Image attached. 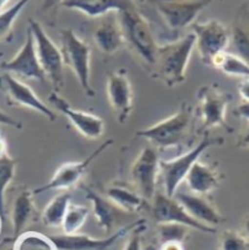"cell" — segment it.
<instances>
[{
	"instance_id": "6da1fadb",
	"label": "cell",
	"mask_w": 249,
	"mask_h": 250,
	"mask_svg": "<svg viewBox=\"0 0 249 250\" xmlns=\"http://www.w3.org/2000/svg\"><path fill=\"white\" fill-rule=\"evenodd\" d=\"M195 48V37L187 33L183 38L157 47L154 62L148 72L153 79L167 87L183 84L187 78V68Z\"/></svg>"
},
{
	"instance_id": "7a4b0ae2",
	"label": "cell",
	"mask_w": 249,
	"mask_h": 250,
	"mask_svg": "<svg viewBox=\"0 0 249 250\" xmlns=\"http://www.w3.org/2000/svg\"><path fill=\"white\" fill-rule=\"evenodd\" d=\"M118 18L122 29L124 45H126L144 68L149 71L159 44L156 43L147 19L141 14L136 6L118 12Z\"/></svg>"
},
{
	"instance_id": "3957f363",
	"label": "cell",
	"mask_w": 249,
	"mask_h": 250,
	"mask_svg": "<svg viewBox=\"0 0 249 250\" xmlns=\"http://www.w3.org/2000/svg\"><path fill=\"white\" fill-rule=\"evenodd\" d=\"M194 122V110L184 102L176 113L152 126L140 130L136 135L147 140L155 148H168L183 143Z\"/></svg>"
},
{
	"instance_id": "277c9868",
	"label": "cell",
	"mask_w": 249,
	"mask_h": 250,
	"mask_svg": "<svg viewBox=\"0 0 249 250\" xmlns=\"http://www.w3.org/2000/svg\"><path fill=\"white\" fill-rule=\"evenodd\" d=\"M60 50L64 65L72 71L88 97H94L95 91L91 85V47L81 39L72 29L60 32Z\"/></svg>"
},
{
	"instance_id": "5b68a950",
	"label": "cell",
	"mask_w": 249,
	"mask_h": 250,
	"mask_svg": "<svg viewBox=\"0 0 249 250\" xmlns=\"http://www.w3.org/2000/svg\"><path fill=\"white\" fill-rule=\"evenodd\" d=\"M29 28L35 39L37 58L45 79L51 83L53 91L59 92L64 85V62L61 50L49 38L43 27L37 20L30 19Z\"/></svg>"
},
{
	"instance_id": "8992f818",
	"label": "cell",
	"mask_w": 249,
	"mask_h": 250,
	"mask_svg": "<svg viewBox=\"0 0 249 250\" xmlns=\"http://www.w3.org/2000/svg\"><path fill=\"white\" fill-rule=\"evenodd\" d=\"M223 143L224 139L210 137L206 134L204 139L187 153L182 154L172 160L160 161V174H162V178H163L165 194L169 197H174V195L177 193L178 186L183 181H185L186 175L198 161L199 156L210 146L222 145Z\"/></svg>"
},
{
	"instance_id": "52a82bcc",
	"label": "cell",
	"mask_w": 249,
	"mask_h": 250,
	"mask_svg": "<svg viewBox=\"0 0 249 250\" xmlns=\"http://www.w3.org/2000/svg\"><path fill=\"white\" fill-rule=\"evenodd\" d=\"M198 105L195 115L202 120V130L223 126L227 127L226 112L231 95L217 83L202 85L197 91Z\"/></svg>"
},
{
	"instance_id": "ba28073f",
	"label": "cell",
	"mask_w": 249,
	"mask_h": 250,
	"mask_svg": "<svg viewBox=\"0 0 249 250\" xmlns=\"http://www.w3.org/2000/svg\"><path fill=\"white\" fill-rule=\"evenodd\" d=\"M195 48L202 62L210 65L214 58L229 47L230 33L225 24L216 19L192 24Z\"/></svg>"
},
{
	"instance_id": "9c48e42d",
	"label": "cell",
	"mask_w": 249,
	"mask_h": 250,
	"mask_svg": "<svg viewBox=\"0 0 249 250\" xmlns=\"http://www.w3.org/2000/svg\"><path fill=\"white\" fill-rule=\"evenodd\" d=\"M214 0H153L157 14L172 31H181L195 22Z\"/></svg>"
},
{
	"instance_id": "30bf717a",
	"label": "cell",
	"mask_w": 249,
	"mask_h": 250,
	"mask_svg": "<svg viewBox=\"0 0 249 250\" xmlns=\"http://www.w3.org/2000/svg\"><path fill=\"white\" fill-rule=\"evenodd\" d=\"M160 176V158L156 148L145 146L133 162L131 177L138 193L145 201L153 199L156 194Z\"/></svg>"
},
{
	"instance_id": "8fae6325",
	"label": "cell",
	"mask_w": 249,
	"mask_h": 250,
	"mask_svg": "<svg viewBox=\"0 0 249 250\" xmlns=\"http://www.w3.org/2000/svg\"><path fill=\"white\" fill-rule=\"evenodd\" d=\"M106 95L111 110L120 124L127 122L133 110V87L126 69L112 71L107 76Z\"/></svg>"
},
{
	"instance_id": "7c38bea8",
	"label": "cell",
	"mask_w": 249,
	"mask_h": 250,
	"mask_svg": "<svg viewBox=\"0 0 249 250\" xmlns=\"http://www.w3.org/2000/svg\"><path fill=\"white\" fill-rule=\"evenodd\" d=\"M114 143L113 140H107L100 145L98 148L90 154L88 157L84 160L79 162H70V163H65L61 165L59 168L57 169L56 174L53 175L47 184L43 186H40L32 191V194H40L44 193L48 190H55V189H68L71 188L77 183L81 180L83 175L86 173V170L92 164V162L95 158L99 157L101 154L109 148L112 144Z\"/></svg>"
},
{
	"instance_id": "4fadbf2b",
	"label": "cell",
	"mask_w": 249,
	"mask_h": 250,
	"mask_svg": "<svg viewBox=\"0 0 249 250\" xmlns=\"http://www.w3.org/2000/svg\"><path fill=\"white\" fill-rule=\"evenodd\" d=\"M48 100L58 111H60L72 123L73 127L85 139L97 140L104 133V121L100 116L73 109L68 101L61 97L59 92L52 91Z\"/></svg>"
},
{
	"instance_id": "5bb4252c",
	"label": "cell",
	"mask_w": 249,
	"mask_h": 250,
	"mask_svg": "<svg viewBox=\"0 0 249 250\" xmlns=\"http://www.w3.org/2000/svg\"><path fill=\"white\" fill-rule=\"evenodd\" d=\"M152 201L153 217L159 224H181L189 228L196 229L198 231L206 232V234L215 232L214 227L206 226V225L190 217L181 204L174 197H169L166 194L156 193Z\"/></svg>"
},
{
	"instance_id": "9a60e30c",
	"label": "cell",
	"mask_w": 249,
	"mask_h": 250,
	"mask_svg": "<svg viewBox=\"0 0 249 250\" xmlns=\"http://www.w3.org/2000/svg\"><path fill=\"white\" fill-rule=\"evenodd\" d=\"M1 69L8 73L17 74L24 79H33L40 82L47 80L37 58L35 39L30 28L28 27L27 29L26 40L21 49L11 60L2 62Z\"/></svg>"
},
{
	"instance_id": "2e32d148",
	"label": "cell",
	"mask_w": 249,
	"mask_h": 250,
	"mask_svg": "<svg viewBox=\"0 0 249 250\" xmlns=\"http://www.w3.org/2000/svg\"><path fill=\"white\" fill-rule=\"evenodd\" d=\"M143 223H145V220H140V222L132 224L130 226L121 228L115 234L103 239H95L92 237L81 234H62L50 237L49 239L56 250H107L120 238L130 232L131 229H136V227H139Z\"/></svg>"
},
{
	"instance_id": "e0dca14e",
	"label": "cell",
	"mask_w": 249,
	"mask_h": 250,
	"mask_svg": "<svg viewBox=\"0 0 249 250\" xmlns=\"http://www.w3.org/2000/svg\"><path fill=\"white\" fill-rule=\"evenodd\" d=\"M2 87L12 102L19 105H22L28 109H31L36 112H39L44 118L50 121L56 120V114L48 105L41 101L40 98L33 92L32 89L26 83H23L14 77V74L6 72L0 78Z\"/></svg>"
},
{
	"instance_id": "ac0fdd59",
	"label": "cell",
	"mask_w": 249,
	"mask_h": 250,
	"mask_svg": "<svg viewBox=\"0 0 249 250\" xmlns=\"http://www.w3.org/2000/svg\"><path fill=\"white\" fill-rule=\"evenodd\" d=\"M94 43L100 51L104 55H114L124 47V38L121 26H120L118 12L103 16L93 33Z\"/></svg>"
},
{
	"instance_id": "d6986e66",
	"label": "cell",
	"mask_w": 249,
	"mask_h": 250,
	"mask_svg": "<svg viewBox=\"0 0 249 250\" xmlns=\"http://www.w3.org/2000/svg\"><path fill=\"white\" fill-rule=\"evenodd\" d=\"M174 198L181 204L186 212L197 222L213 227L221 224L222 216L216 209L215 206L204 195H197L194 193H176Z\"/></svg>"
},
{
	"instance_id": "ffe728a7",
	"label": "cell",
	"mask_w": 249,
	"mask_h": 250,
	"mask_svg": "<svg viewBox=\"0 0 249 250\" xmlns=\"http://www.w3.org/2000/svg\"><path fill=\"white\" fill-rule=\"evenodd\" d=\"M62 7L77 10L83 15L97 18L111 12H120L127 8L136 6L131 0H63Z\"/></svg>"
},
{
	"instance_id": "44dd1931",
	"label": "cell",
	"mask_w": 249,
	"mask_h": 250,
	"mask_svg": "<svg viewBox=\"0 0 249 250\" xmlns=\"http://www.w3.org/2000/svg\"><path fill=\"white\" fill-rule=\"evenodd\" d=\"M185 181L187 183L190 193L207 195L221 184V175L213 166L197 161L186 175Z\"/></svg>"
},
{
	"instance_id": "7402d4cb",
	"label": "cell",
	"mask_w": 249,
	"mask_h": 250,
	"mask_svg": "<svg viewBox=\"0 0 249 250\" xmlns=\"http://www.w3.org/2000/svg\"><path fill=\"white\" fill-rule=\"evenodd\" d=\"M229 45L235 55L249 64V10L242 8L229 29Z\"/></svg>"
},
{
	"instance_id": "603a6c76",
	"label": "cell",
	"mask_w": 249,
	"mask_h": 250,
	"mask_svg": "<svg viewBox=\"0 0 249 250\" xmlns=\"http://www.w3.org/2000/svg\"><path fill=\"white\" fill-rule=\"evenodd\" d=\"M106 198L113 204L116 209L127 214L143 209L146 201L138 191L123 185H113L106 188Z\"/></svg>"
},
{
	"instance_id": "cb8c5ba5",
	"label": "cell",
	"mask_w": 249,
	"mask_h": 250,
	"mask_svg": "<svg viewBox=\"0 0 249 250\" xmlns=\"http://www.w3.org/2000/svg\"><path fill=\"white\" fill-rule=\"evenodd\" d=\"M83 188H84L86 198L92 204L93 214L98 220L99 226L109 232L115 222L116 208L109 199L102 197L101 195H99L97 191H94L90 187L83 186Z\"/></svg>"
},
{
	"instance_id": "d4e9b609",
	"label": "cell",
	"mask_w": 249,
	"mask_h": 250,
	"mask_svg": "<svg viewBox=\"0 0 249 250\" xmlns=\"http://www.w3.org/2000/svg\"><path fill=\"white\" fill-rule=\"evenodd\" d=\"M210 66L219 70L228 77L242 79L249 77V64L247 62L235 53L228 52L227 50L216 56L211 61Z\"/></svg>"
},
{
	"instance_id": "484cf974",
	"label": "cell",
	"mask_w": 249,
	"mask_h": 250,
	"mask_svg": "<svg viewBox=\"0 0 249 250\" xmlns=\"http://www.w3.org/2000/svg\"><path fill=\"white\" fill-rule=\"evenodd\" d=\"M32 193L29 190H22L17 195L15 198L14 206H12L11 218L12 227L16 236L21 232L24 227L28 225L29 219L32 214Z\"/></svg>"
},
{
	"instance_id": "4316f807",
	"label": "cell",
	"mask_w": 249,
	"mask_h": 250,
	"mask_svg": "<svg viewBox=\"0 0 249 250\" xmlns=\"http://www.w3.org/2000/svg\"><path fill=\"white\" fill-rule=\"evenodd\" d=\"M71 203V196L68 193L58 195L44 208L42 214L43 224L48 227H60L64 218L69 204Z\"/></svg>"
},
{
	"instance_id": "83f0119b",
	"label": "cell",
	"mask_w": 249,
	"mask_h": 250,
	"mask_svg": "<svg viewBox=\"0 0 249 250\" xmlns=\"http://www.w3.org/2000/svg\"><path fill=\"white\" fill-rule=\"evenodd\" d=\"M89 212V207H86L84 205H76V204L70 203L61 225L63 234H78V231L82 228L86 218H88Z\"/></svg>"
},
{
	"instance_id": "f1b7e54d",
	"label": "cell",
	"mask_w": 249,
	"mask_h": 250,
	"mask_svg": "<svg viewBox=\"0 0 249 250\" xmlns=\"http://www.w3.org/2000/svg\"><path fill=\"white\" fill-rule=\"evenodd\" d=\"M16 161L9 155L0 156V219L5 217V193L15 176Z\"/></svg>"
},
{
	"instance_id": "f546056e",
	"label": "cell",
	"mask_w": 249,
	"mask_h": 250,
	"mask_svg": "<svg viewBox=\"0 0 249 250\" xmlns=\"http://www.w3.org/2000/svg\"><path fill=\"white\" fill-rule=\"evenodd\" d=\"M29 2L30 0H18L6 10L0 11V41L10 37L17 17Z\"/></svg>"
},
{
	"instance_id": "4dcf8cb0",
	"label": "cell",
	"mask_w": 249,
	"mask_h": 250,
	"mask_svg": "<svg viewBox=\"0 0 249 250\" xmlns=\"http://www.w3.org/2000/svg\"><path fill=\"white\" fill-rule=\"evenodd\" d=\"M159 238L162 244L178 243L182 244L189 234V227L181 224L166 223L159 224Z\"/></svg>"
},
{
	"instance_id": "1f68e13d",
	"label": "cell",
	"mask_w": 249,
	"mask_h": 250,
	"mask_svg": "<svg viewBox=\"0 0 249 250\" xmlns=\"http://www.w3.org/2000/svg\"><path fill=\"white\" fill-rule=\"evenodd\" d=\"M221 250H249V239L234 230L224 231Z\"/></svg>"
},
{
	"instance_id": "d6a6232c",
	"label": "cell",
	"mask_w": 249,
	"mask_h": 250,
	"mask_svg": "<svg viewBox=\"0 0 249 250\" xmlns=\"http://www.w3.org/2000/svg\"><path fill=\"white\" fill-rule=\"evenodd\" d=\"M0 125H6V126L17 128V130L22 127V124L20 123L19 121H17L9 114H7L6 112H3L1 109H0Z\"/></svg>"
},
{
	"instance_id": "836d02e7",
	"label": "cell",
	"mask_w": 249,
	"mask_h": 250,
	"mask_svg": "<svg viewBox=\"0 0 249 250\" xmlns=\"http://www.w3.org/2000/svg\"><path fill=\"white\" fill-rule=\"evenodd\" d=\"M123 250H143L140 232L136 230V229L134 230V234H133L131 238L128 239Z\"/></svg>"
},
{
	"instance_id": "e575fe53",
	"label": "cell",
	"mask_w": 249,
	"mask_h": 250,
	"mask_svg": "<svg viewBox=\"0 0 249 250\" xmlns=\"http://www.w3.org/2000/svg\"><path fill=\"white\" fill-rule=\"evenodd\" d=\"M238 93L243 102H249V77L244 78L238 84Z\"/></svg>"
},
{
	"instance_id": "d590c367",
	"label": "cell",
	"mask_w": 249,
	"mask_h": 250,
	"mask_svg": "<svg viewBox=\"0 0 249 250\" xmlns=\"http://www.w3.org/2000/svg\"><path fill=\"white\" fill-rule=\"evenodd\" d=\"M63 0H43L42 6H41V11L42 14H49L52 10H57V8L61 6Z\"/></svg>"
},
{
	"instance_id": "8d00e7d4",
	"label": "cell",
	"mask_w": 249,
	"mask_h": 250,
	"mask_svg": "<svg viewBox=\"0 0 249 250\" xmlns=\"http://www.w3.org/2000/svg\"><path fill=\"white\" fill-rule=\"evenodd\" d=\"M235 114L249 122V102H242L236 107Z\"/></svg>"
},
{
	"instance_id": "74e56055",
	"label": "cell",
	"mask_w": 249,
	"mask_h": 250,
	"mask_svg": "<svg viewBox=\"0 0 249 250\" xmlns=\"http://www.w3.org/2000/svg\"><path fill=\"white\" fill-rule=\"evenodd\" d=\"M237 146L240 148L249 149V123L246 128L242 132V134L239 135V139L237 141Z\"/></svg>"
},
{
	"instance_id": "f35d334b",
	"label": "cell",
	"mask_w": 249,
	"mask_h": 250,
	"mask_svg": "<svg viewBox=\"0 0 249 250\" xmlns=\"http://www.w3.org/2000/svg\"><path fill=\"white\" fill-rule=\"evenodd\" d=\"M161 250H183V247L178 243H165L162 244Z\"/></svg>"
},
{
	"instance_id": "ab89813d",
	"label": "cell",
	"mask_w": 249,
	"mask_h": 250,
	"mask_svg": "<svg viewBox=\"0 0 249 250\" xmlns=\"http://www.w3.org/2000/svg\"><path fill=\"white\" fill-rule=\"evenodd\" d=\"M244 230H245V234L247 236V238L249 239V216L245 219L244 222Z\"/></svg>"
},
{
	"instance_id": "60d3db41",
	"label": "cell",
	"mask_w": 249,
	"mask_h": 250,
	"mask_svg": "<svg viewBox=\"0 0 249 250\" xmlns=\"http://www.w3.org/2000/svg\"><path fill=\"white\" fill-rule=\"evenodd\" d=\"M11 1V0H0V11H3L7 9V6L8 3H9Z\"/></svg>"
},
{
	"instance_id": "b9f144b4",
	"label": "cell",
	"mask_w": 249,
	"mask_h": 250,
	"mask_svg": "<svg viewBox=\"0 0 249 250\" xmlns=\"http://www.w3.org/2000/svg\"><path fill=\"white\" fill-rule=\"evenodd\" d=\"M131 1L134 3V5H142V3L146 2V0H131Z\"/></svg>"
},
{
	"instance_id": "7bdbcfd3",
	"label": "cell",
	"mask_w": 249,
	"mask_h": 250,
	"mask_svg": "<svg viewBox=\"0 0 249 250\" xmlns=\"http://www.w3.org/2000/svg\"><path fill=\"white\" fill-rule=\"evenodd\" d=\"M2 56H3V52H2V51H1V52H0V58H1V57H2Z\"/></svg>"
},
{
	"instance_id": "ee69618b",
	"label": "cell",
	"mask_w": 249,
	"mask_h": 250,
	"mask_svg": "<svg viewBox=\"0 0 249 250\" xmlns=\"http://www.w3.org/2000/svg\"><path fill=\"white\" fill-rule=\"evenodd\" d=\"M7 250H16L14 247H12V248H9V249H7Z\"/></svg>"
},
{
	"instance_id": "f6af8a7d",
	"label": "cell",
	"mask_w": 249,
	"mask_h": 250,
	"mask_svg": "<svg viewBox=\"0 0 249 250\" xmlns=\"http://www.w3.org/2000/svg\"><path fill=\"white\" fill-rule=\"evenodd\" d=\"M0 220H1V219H0Z\"/></svg>"
}]
</instances>
